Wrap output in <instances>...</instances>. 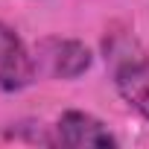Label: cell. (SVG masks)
Instances as JSON below:
<instances>
[{
    "label": "cell",
    "instance_id": "cell-1",
    "mask_svg": "<svg viewBox=\"0 0 149 149\" xmlns=\"http://www.w3.org/2000/svg\"><path fill=\"white\" fill-rule=\"evenodd\" d=\"M105 61L111 64L117 94L149 120V56L134 44V38L123 35L105 41Z\"/></svg>",
    "mask_w": 149,
    "mask_h": 149
},
{
    "label": "cell",
    "instance_id": "cell-2",
    "mask_svg": "<svg viewBox=\"0 0 149 149\" xmlns=\"http://www.w3.org/2000/svg\"><path fill=\"white\" fill-rule=\"evenodd\" d=\"M35 64L53 79H79L91 70L94 53L76 38H44L35 47Z\"/></svg>",
    "mask_w": 149,
    "mask_h": 149
},
{
    "label": "cell",
    "instance_id": "cell-3",
    "mask_svg": "<svg viewBox=\"0 0 149 149\" xmlns=\"http://www.w3.org/2000/svg\"><path fill=\"white\" fill-rule=\"evenodd\" d=\"M53 143L70 149H114L117 137L100 117L88 111H64L53 126Z\"/></svg>",
    "mask_w": 149,
    "mask_h": 149
},
{
    "label": "cell",
    "instance_id": "cell-4",
    "mask_svg": "<svg viewBox=\"0 0 149 149\" xmlns=\"http://www.w3.org/2000/svg\"><path fill=\"white\" fill-rule=\"evenodd\" d=\"M35 76H38L35 53L26 50V44L18 38L15 29L0 24V91L6 94L24 91L35 82Z\"/></svg>",
    "mask_w": 149,
    "mask_h": 149
}]
</instances>
